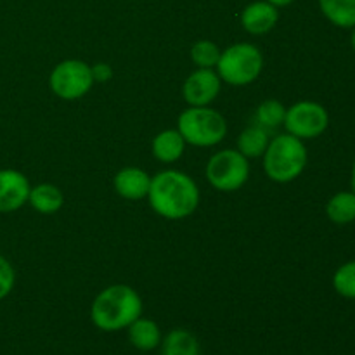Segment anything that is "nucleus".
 I'll return each mask as SVG.
<instances>
[{
	"label": "nucleus",
	"instance_id": "nucleus-8",
	"mask_svg": "<svg viewBox=\"0 0 355 355\" xmlns=\"http://www.w3.org/2000/svg\"><path fill=\"white\" fill-rule=\"evenodd\" d=\"M284 127L288 134L302 139H315L326 132L329 125V114L322 104L314 101H300L286 110Z\"/></svg>",
	"mask_w": 355,
	"mask_h": 355
},
{
	"label": "nucleus",
	"instance_id": "nucleus-24",
	"mask_svg": "<svg viewBox=\"0 0 355 355\" xmlns=\"http://www.w3.org/2000/svg\"><path fill=\"white\" fill-rule=\"evenodd\" d=\"M90 69H92L94 82L97 83H106L113 78V68L107 62H96L94 66H90Z\"/></svg>",
	"mask_w": 355,
	"mask_h": 355
},
{
	"label": "nucleus",
	"instance_id": "nucleus-15",
	"mask_svg": "<svg viewBox=\"0 0 355 355\" xmlns=\"http://www.w3.org/2000/svg\"><path fill=\"white\" fill-rule=\"evenodd\" d=\"M28 203L37 210L38 214L51 215L55 214L64 205V196H62L61 189L52 184H38V186L31 187L30 196H28Z\"/></svg>",
	"mask_w": 355,
	"mask_h": 355
},
{
	"label": "nucleus",
	"instance_id": "nucleus-27",
	"mask_svg": "<svg viewBox=\"0 0 355 355\" xmlns=\"http://www.w3.org/2000/svg\"><path fill=\"white\" fill-rule=\"evenodd\" d=\"M350 44H352V49L355 51V26L352 28V37H350Z\"/></svg>",
	"mask_w": 355,
	"mask_h": 355
},
{
	"label": "nucleus",
	"instance_id": "nucleus-1",
	"mask_svg": "<svg viewBox=\"0 0 355 355\" xmlns=\"http://www.w3.org/2000/svg\"><path fill=\"white\" fill-rule=\"evenodd\" d=\"M148 200L159 217L166 220H182L196 211L200 205V189L187 173L163 170L151 177Z\"/></svg>",
	"mask_w": 355,
	"mask_h": 355
},
{
	"label": "nucleus",
	"instance_id": "nucleus-2",
	"mask_svg": "<svg viewBox=\"0 0 355 355\" xmlns=\"http://www.w3.org/2000/svg\"><path fill=\"white\" fill-rule=\"evenodd\" d=\"M142 315V300L134 288L127 284L107 286L94 298L90 319L101 331L114 333L127 329Z\"/></svg>",
	"mask_w": 355,
	"mask_h": 355
},
{
	"label": "nucleus",
	"instance_id": "nucleus-4",
	"mask_svg": "<svg viewBox=\"0 0 355 355\" xmlns=\"http://www.w3.org/2000/svg\"><path fill=\"white\" fill-rule=\"evenodd\" d=\"M177 130L187 144L196 148H211L224 141L227 134V121L211 107L189 106L180 113Z\"/></svg>",
	"mask_w": 355,
	"mask_h": 355
},
{
	"label": "nucleus",
	"instance_id": "nucleus-16",
	"mask_svg": "<svg viewBox=\"0 0 355 355\" xmlns=\"http://www.w3.org/2000/svg\"><path fill=\"white\" fill-rule=\"evenodd\" d=\"M269 130L260 125H250L239 134L238 151L246 158H259L263 156L267 146H269Z\"/></svg>",
	"mask_w": 355,
	"mask_h": 355
},
{
	"label": "nucleus",
	"instance_id": "nucleus-6",
	"mask_svg": "<svg viewBox=\"0 0 355 355\" xmlns=\"http://www.w3.org/2000/svg\"><path fill=\"white\" fill-rule=\"evenodd\" d=\"M250 177V163L238 149H222L207 163V179L211 187L222 193L241 189Z\"/></svg>",
	"mask_w": 355,
	"mask_h": 355
},
{
	"label": "nucleus",
	"instance_id": "nucleus-12",
	"mask_svg": "<svg viewBox=\"0 0 355 355\" xmlns=\"http://www.w3.org/2000/svg\"><path fill=\"white\" fill-rule=\"evenodd\" d=\"M149 187H151V177L137 166L121 168L114 175V189L125 200L139 201L142 198H148Z\"/></svg>",
	"mask_w": 355,
	"mask_h": 355
},
{
	"label": "nucleus",
	"instance_id": "nucleus-13",
	"mask_svg": "<svg viewBox=\"0 0 355 355\" xmlns=\"http://www.w3.org/2000/svg\"><path fill=\"white\" fill-rule=\"evenodd\" d=\"M128 342L141 352H151L162 345V329L153 319L139 318L128 326Z\"/></svg>",
	"mask_w": 355,
	"mask_h": 355
},
{
	"label": "nucleus",
	"instance_id": "nucleus-11",
	"mask_svg": "<svg viewBox=\"0 0 355 355\" xmlns=\"http://www.w3.org/2000/svg\"><path fill=\"white\" fill-rule=\"evenodd\" d=\"M279 10L267 0H257L241 12V26L252 35H266L277 24Z\"/></svg>",
	"mask_w": 355,
	"mask_h": 355
},
{
	"label": "nucleus",
	"instance_id": "nucleus-10",
	"mask_svg": "<svg viewBox=\"0 0 355 355\" xmlns=\"http://www.w3.org/2000/svg\"><path fill=\"white\" fill-rule=\"evenodd\" d=\"M30 180L17 170H0V214L16 211L28 203L30 196Z\"/></svg>",
	"mask_w": 355,
	"mask_h": 355
},
{
	"label": "nucleus",
	"instance_id": "nucleus-26",
	"mask_svg": "<svg viewBox=\"0 0 355 355\" xmlns=\"http://www.w3.org/2000/svg\"><path fill=\"white\" fill-rule=\"evenodd\" d=\"M350 186H352V191L355 193V159L352 165V173H350Z\"/></svg>",
	"mask_w": 355,
	"mask_h": 355
},
{
	"label": "nucleus",
	"instance_id": "nucleus-18",
	"mask_svg": "<svg viewBox=\"0 0 355 355\" xmlns=\"http://www.w3.org/2000/svg\"><path fill=\"white\" fill-rule=\"evenodd\" d=\"M326 19L338 28L355 26V0H319Z\"/></svg>",
	"mask_w": 355,
	"mask_h": 355
},
{
	"label": "nucleus",
	"instance_id": "nucleus-9",
	"mask_svg": "<svg viewBox=\"0 0 355 355\" xmlns=\"http://www.w3.org/2000/svg\"><path fill=\"white\" fill-rule=\"evenodd\" d=\"M222 80L214 69L198 68L186 78L182 87V96L189 106L201 107L214 103L220 94Z\"/></svg>",
	"mask_w": 355,
	"mask_h": 355
},
{
	"label": "nucleus",
	"instance_id": "nucleus-21",
	"mask_svg": "<svg viewBox=\"0 0 355 355\" xmlns=\"http://www.w3.org/2000/svg\"><path fill=\"white\" fill-rule=\"evenodd\" d=\"M220 47L211 40H198L196 44L191 47V61L198 66V68L214 69L217 68V62L220 59Z\"/></svg>",
	"mask_w": 355,
	"mask_h": 355
},
{
	"label": "nucleus",
	"instance_id": "nucleus-25",
	"mask_svg": "<svg viewBox=\"0 0 355 355\" xmlns=\"http://www.w3.org/2000/svg\"><path fill=\"white\" fill-rule=\"evenodd\" d=\"M267 2H270V3H272V6H276L277 9H279V7L290 6V3H293L295 0H267Z\"/></svg>",
	"mask_w": 355,
	"mask_h": 355
},
{
	"label": "nucleus",
	"instance_id": "nucleus-5",
	"mask_svg": "<svg viewBox=\"0 0 355 355\" xmlns=\"http://www.w3.org/2000/svg\"><path fill=\"white\" fill-rule=\"evenodd\" d=\"M263 69V55L257 45L239 42L222 51L217 62V73L222 82L234 87L250 85Z\"/></svg>",
	"mask_w": 355,
	"mask_h": 355
},
{
	"label": "nucleus",
	"instance_id": "nucleus-22",
	"mask_svg": "<svg viewBox=\"0 0 355 355\" xmlns=\"http://www.w3.org/2000/svg\"><path fill=\"white\" fill-rule=\"evenodd\" d=\"M333 288L343 298L355 300V260L343 263L333 276Z\"/></svg>",
	"mask_w": 355,
	"mask_h": 355
},
{
	"label": "nucleus",
	"instance_id": "nucleus-17",
	"mask_svg": "<svg viewBox=\"0 0 355 355\" xmlns=\"http://www.w3.org/2000/svg\"><path fill=\"white\" fill-rule=\"evenodd\" d=\"M162 355H200V342L191 331L172 329L162 340Z\"/></svg>",
	"mask_w": 355,
	"mask_h": 355
},
{
	"label": "nucleus",
	"instance_id": "nucleus-3",
	"mask_svg": "<svg viewBox=\"0 0 355 355\" xmlns=\"http://www.w3.org/2000/svg\"><path fill=\"white\" fill-rule=\"evenodd\" d=\"M309 162L307 149L302 139L291 134L274 137L263 153V170L274 182L288 184L302 175Z\"/></svg>",
	"mask_w": 355,
	"mask_h": 355
},
{
	"label": "nucleus",
	"instance_id": "nucleus-23",
	"mask_svg": "<svg viewBox=\"0 0 355 355\" xmlns=\"http://www.w3.org/2000/svg\"><path fill=\"white\" fill-rule=\"evenodd\" d=\"M14 283H16V272L6 257L0 255V300L7 297L12 291Z\"/></svg>",
	"mask_w": 355,
	"mask_h": 355
},
{
	"label": "nucleus",
	"instance_id": "nucleus-20",
	"mask_svg": "<svg viewBox=\"0 0 355 355\" xmlns=\"http://www.w3.org/2000/svg\"><path fill=\"white\" fill-rule=\"evenodd\" d=\"M284 116H286V107H284L283 103L276 99L263 101L255 111V123L260 125V127L267 128H276L281 127L284 123Z\"/></svg>",
	"mask_w": 355,
	"mask_h": 355
},
{
	"label": "nucleus",
	"instance_id": "nucleus-14",
	"mask_svg": "<svg viewBox=\"0 0 355 355\" xmlns=\"http://www.w3.org/2000/svg\"><path fill=\"white\" fill-rule=\"evenodd\" d=\"M187 142L177 128L163 130L153 139V155L162 163H173L182 158Z\"/></svg>",
	"mask_w": 355,
	"mask_h": 355
},
{
	"label": "nucleus",
	"instance_id": "nucleus-7",
	"mask_svg": "<svg viewBox=\"0 0 355 355\" xmlns=\"http://www.w3.org/2000/svg\"><path fill=\"white\" fill-rule=\"evenodd\" d=\"M92 69L85 61L66 59L61 61L49 76V87L52 94L64 101H76L90 92L94 87Z\"/></svg>",
	"mask_w": 355,
	"mask_h": 355
},
{
	"label": "nucleus",
	"instance_id": "nucleus-19",
	"mask_svg": "<svg viewBox=\"0 0 355 355\" xmlns=\"http://www.w3.org/2000/svg\"><path fill=\"white\" fill-rule=\"evenodd\" d=\"M326 215L333 224L345 225L355 220V193L342 191L336 193L326 205Z\"/></svg>",
	"mask_w": 355,
	"mask_h": 355
}]
</instances>
